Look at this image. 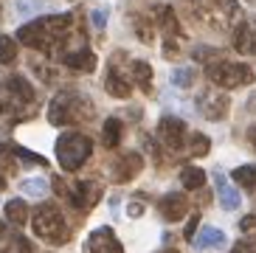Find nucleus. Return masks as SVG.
I'll use <instances>...</instances> for the list:
<instances>
[{
	"instance_id": "obj_1",
	"label": "nucleus",
	"mask_w": 256,
	"mask_h": 253,
	"mask_svg": "<svg viewBox=\"0 0 256 253\" xmlns=\"http://www.w3.org/2000/svg\"><path fill=\"white\" fill-rule=\"evenodd\" d=\"M70 26H74V14H48L37 17V20L26 22L23 28L17 31V42L28 45V48H40L46 54H56L62 48V42L68 40Z\"/></svg>"
},
{
	"instance_id": "obj_2",
	"label": "nucleus",
	"mask_w": 256,
	"mask_h": 253,
	"mask_svg": "<svg viewBox=\"0 0 256 253\" xmlns=\"http://www.w3.org/2000/svg\"><path fill=\"white\" fill-rule=\"evenodd\" d=\"M0 112L12 118H26L34 112V88L23 76H6L0 82Z\"/></svg>"
},
{
	"instance_id": "obj_3",
	"label": "nucleus",
	"mask_w": 256,
	"mask_h": 253,
	"mask_svg": "<svg viewBox=\"0 0 256 253\" xmlns=\"http://www.w3.org/2000/svg\"><path fill=\"white\" fill-rule=\"evenodd\" d=\"M88 118H93V104L84 96L74 93V90H62L48 107V121L54 126L79 124V121H88Z\"/></svg>"
},
{
	"instance_id": "obj_4",
	"label": "nucleus",
	"mask_w": 256,
	"mask_h": 253,
	"mask_svg": "<svg viewBox=\"0 0 256 253\" xmlns=\"http://www.w3.org/2000/svg\"><path fill=\"white\" fill-rule=\"evenodd\" d=\"M31 228H34V234H37L40 239H46L48 245H65L68 236H70L65 216H62V211L56 208L54 202H42V206L34 211Z\"/></svg>"
},
{
	"instance_id": "obj_5",
	"label": "nucleus",
	"mask_w": 256,
	"mask_h": 253,
	"mask_svg": "<svg viewBox=\"0 0 256 253\" xmlns=\"http://www.w3.org/2000/svg\"><path fill=\"white\" fill-rule=\"evenodd\" d=\"M194 17L211 31H228L240 17L236 0H192Z\"/></svg>"
},
{
	"instance_id": "obj_6",
	"label": "nucleus",
	"mask_w": 256,
	"mask_h": 253,
	"mask_svg": "<svg viewBox=\"0 0 256 253\" xmlns=\"http://www.w3.org/2000/svg\"><path fill=\"white\" fill-rule=\"evenodd\" d=\"M90 152H93V141L88 135L76 132V130L62 132L60 141H56V160H60V166L65 172H76L90 158Z\"/></svg>"
},
{
	"instance_id": "obj_7",
	"label": "nucleus",
	"mask_w": 256,
	"mask_h": 253,
	"mask_svg": "<svg viewBox=\"0 0 256 253\" xmlns=\"http://www.w3.org/2000/svg\"><path fill=\"white\" fill-rule=\"evenodd\" d=\"M206 79L222 90H234L254 82V70H250V65H242V62H208Z\"/></svg>"
},
{
	"instance_id": "obj_8",
	"label": "nucleus",
	"mask_w": 256,
	"mask_h": 253,
	"mask_svg": "<svg viewBox=\"0 0 256 253\" xmlns=\"http://www.w3.org/2000/svg\"><path fill=\"white\" fill-rule=\"evenodd\" d=\"M186 124H183L180 118H174V116H164L158 124V138L164 146H169L172 152H178V149L186 146Z\"/></svg>"
},
{
	"instance_id": "obj_9",
	"label": "nucleus",
	"mask_w": 256,
	"mask_h": 253,
	"mask_svg": "<svg viewBox=\"0 0 256 253\" xmlns=\"http://www.w3.org/2000/svg\"><path fill=\"white\" fill-rule=\"evenodd\" d=\"M65 197L70 200V206H74V208L88 211V208H93V206L102 200V186H98V183H93V180H79V183H76V186L70 188Z\"/></svg>"
},
{
	"instance_id": "obj_10",
	"label": "nucleus",
	"mask_w": 256,
	"mask_h": 253,
	"mask_svg": "<svg viewBox=\"0 0 256 253\" xmlns=\"http://www.w3.org/2000/svg\"><path fill=\"white\" fill-rule=\"evenodd\" d=\"M88 253H124V248H121V242L116 239L113 228L102 225V228H96V231L88 236Z\"/></svg>"
},
{
	"instance_id": "obj_11",
	"label": "nucleus",
	"mask_w": 256,
	"mask_h": 253,
	"mask_svg": "<svg viewBox=\"0 0 256 253\" xmlns=\"http://www.w3.org/2000/svg\"><path fill=\"white\" fill-rule=\"evenodd\" d=\"M234 48L240 54H254L256 51V14L245 17V20L234 28Z\"/></svg>"
},
{
	"instance_id": "obj_12",
	"label": "nucleus",
	"mask_w": 256,
	"mask_h": 253,
	"mask_svg": "<svg viewBox=\"0 0 256 253\" xmlns=\"http://www.w3.org/2000/svg\"><path fill=\"white\" fill-rule=\"evenodd\" d=\"M141 169H144V158L136 155V152H130V155H121V160L113 166V172H110V178H113L116 183H130Z\"/></svg>"
},
{
	"instance_id": "obj_13",
	"label": "nucleus",
	"mask_w": 256,
	"mask_h": 253,
	"mask_svg": "<svg viewBox=\"0 0 256 253\" xmlns=\"http://www.w3.org/2000/svg\"><path fill=\"white\" fill-rule=\"evenodd\" d=\"M160 211H164V216L169 220V222H178V220H183V216L188 214L186 194H183V192H172V194H166L164 200H160Z\"/></svg>"
},
{
	"instance_id": "obj_14",
	"label": "nucleus",
	"mask_w": 256,
	"mask_h": 253,
	"mask_svg": "<svg viewBox=\"0 0 256 253\" xmlns=\"http://www.w3.org/2000/svg\"><path fill=\"white\" fill-rule=\"evenodd\" d=\"M192 242H194L200 250H222V248L228 245L226 234L220 231V228H211V225H206L203 231H197Z\"/></svg>"
},
{
	"instance_id": "obj_15",
	"label": "nucleus",
	"mask_w": 256,
	"mask_h": 253,
	"mask_svg": "<svg viewBox=\"0 0 256 253\" xmlns=\"http://www.w3.org/2000/svg\"><path fill=\"white\" fill-rule=\"evenodd\" d=\"M62 62H65L70 70H84V74H90L93 68H96V56H93L90 48H76V51H65V54H62Z\"/></svg>"
},
{
	"instance_id": "obj_16",
	"label": "nucleus",
	"mask_w": 256,
	"mask_h": 253,
	"mask_svg": "<svg viewBox=\"0 0 256 253\" xmlns=\"http://www.w3.org/2000/svg\"><path fill=\"white\" fill-rule=\"evenodd\" d=\"M214 183H217V194H220V206L226 211H236L242 206V197H240V192H234V186L228 183L220 172H214Z\"/></svg>"
},
{
	"instance_id": "obj_17",
	"label": "nucleus",
	"mask_w": 256,
	"mask_h": 253,
	"mask_svg": "<svg viewBox=\"0 0 256 253\" xmlns=\"http://www.w3.org/2000/svg\"><path fill=\"white\" fill-rule=\"evenodd\" d=\"M228 107H231V102H228V96H222V93H220V96H203L200 98V112L211 121L226 118Z\"/></svg>"
},
{
	"instance_id": "obj_18",
	"label": "nucleus",
	"mask_w": 256,
	"mask_h": 253,
	"mask_svg": "<svg viewBox=\"0 0 256 253\" xmlns=\"http://www.w3.org/2000/svg\"><path fill=\"white\" fill-rule=\"evenodd\" d=\"M104 88H107V93H110V96H116V98H127L130 93H132V84L127 82V76L118 74L116 68H110V70H107Z\"/></svg>"
},
{
	"instance_id": "obj_19",
	"label": "nucleus",
	"mask_w": 256,
	"mask_h": 253,
	"mask_svg": "<svg viewBox=\"0 0 256 253\" xmlns=\"http://www.w3.org/2000/svg\"><path fill=\"white\" fill-rule=\"evenodd\" d=\"M155 20L166 31V37H180V22H178V17L169 6H155Z\"/></svg>"
},
{
	"instance_id": "obj_20",
	"label": "nucleus",
	"mask_w": 256,
	"mask_h": 253,
	"mask_svg": "<svg viewBox=\"0 0 256 253\" xmlns=\"http://www.w3.org/2000/svg\"><path fill=\"white\" fill-rule=\"evenodd\" d=\"M121 135H124V124L118 118H107L104 126H102V144L107 149H116L121 144Z\"/></svg>"
},
{
	"instance_id": "obj_21",
	"label": "nucleus",
	"mask_w": 256,
	"mask_h": 253,
	"mask_svg": "<svg viewBox=\"0 0 256 253\" xmlns=\"http://www.w3.org/2000/svg\"><path fill=\"white\" fill-rule=\"evenodd\" d=\"M180 186L188 188V192H197V188L206 186V172L200 166H183L180 172Z\"/></svg>"
},
{
	"instance_id": "obj_22",
	"label": "nucleus",
	"mask_w": 256,
	"mask_h": 253,
	"mask_svg": "<svg viewBox=\"0 0 256 253\" xmlns=\"http://www.w3.org/2000/svg\"><path fill=\"white\" fill-rule=\"evenodd\" d=\"M130 70H132V79H136V84L144 90V93H150L152 90V65L144 60H136L132 65H130Z\"/></svg>"
},
{
	"instance_id": "obj_23",
	"label": "nucleus",
	"mask_w": 256,
	"mask_h": 253,
	"mask_svg": "<svg viewBox=\"0 0 256 253\" xmlns=\"http://www.w3.org/2000/svg\"><path fill=\"white\" fill-rule=\"evenodd\" d=\"M6 220L14 225L28 222V206H26V200H8L6 202Z\"/></svg>"
},
{
	"instance_id": "obj_24",
	"label": "nucleus",
	"mask_w": 256,
	"mask_h": 253,
	"mask_svg": "<svg viewBox=\"0 0 256 253\" xmlns=\"http://www.w3.org/2000/svg\"><path fill=\"white\" fill-rule=\"evenodd\" d=\"M231 180L236 186L245 188H256V166H240V169L231 172Z\"/></svg>"
},
{
	"instance_id": "obj_25",
	"label": "nucleus",
	"mask_w": 256,
	"mask_h": 253,
	"mask_svg": "<svg viewBox=\"0 0 256 253\" xmlns=\"http://www.w3.org/2000/svg\"><path fill=\"white\" fill-rule=\"evenodd\" d=\"M17 60V40L0 34V65H12Z\"/></svg>"
},
{
	"instance_id": "obj_26",
	"label": "nucleus",
	"mask_w": 256,
	"mask_h": 253,
	"mask_svg": "<svg viewBox=\"0 0 256 253\" xmlns=\"http://www.w3.org/2000/svg\"><path fill=\"white\" fill-rule=\"evenodd\" d=\"M208 146H211L208 135H203V132H192V135H188V149H192V155H194V158L208 155Z\"/></svg>"
},
{
	"instance_id": "obj_27",
	"label": "nucleus",
	"mask_w": 256,
	"mask_h": 253,
	"mask_svg": "<svg viewBox=\"0 0 256 253\" xmlns=\"http://www.w3.org/2000/svg\"><path fill=\"white\" fill-rule=\"evenodd\" d=\"M20 192H26L28 197H42V194H48V180H42V178L23 180L20 183Z\"/></svg>"
},
{
	"instance_id": "obj_28",
	"label": "nucleus",
	"mask_w": 256,
	"mask_h": 253,
	"mask_svg": "<svg viewBox=\"0 0 256 253\" xmlns=\"http://www.w3.org/2000/svg\"><path fill=\"white\" fill-rule=\"evenodd\" d=\"M169 79H172L174 88H180V90L183 88H192V82H194V70H192V68H174Z\"/></svg>"
},
{
	"instance_id": "obj_29",
	"label": "nucleus",
	"mask_w": 256,
	"mask_h": 253,
	"mask_svg": "<svg viewBox=\"0 0 256 253\" xmlns=\"http://www.w3.org/2000/svg\"><path fill=\"white\" fill-rule=\"evenodd\" d=\"M8 152L12 155H17L20 160H26V164H37V166H48V160L42 155H37V152H28V149H23V146H17V144H12L8 146Z\"/></svg>"
},
{
	"instance_id": "obj_30",
	"label": "nucleus",
	"mask_w": 256,
	"mask_h": 253,
	"mask_svg": "<svg viewBox=\"0 0 256 253\" xmlns=\"http://www.w3.org/2000/svg\"><path fill=\"white\" fill-rule=\"evenodd\" d=\"M240 231L248 234V236H256V214H248L240 220Z\"/></svg>"
},
{
	"instance_id": "obj_31",
	"label": "nucleus",
	"mask_w": 256,
	"mask_h": 253,
	"mask_svg": "<svg viewBox=\"0 0 256 253\" xmlns=\"http://www.w3.org/2000/svg\"><path fill=\"white\" fill-rule=\"evenodd\" d=\"M231 253H256V242H250V239H240V242L234 245Z\"/></svg>"
},
{
	"instance_id": "obj_32",
	"label": "nucleus",
	"mask_w": 256,
	"mask_h": 253,
	"mask_svg": "<svg viewBox=\"0 0 256 253\" xmlns=\"http://www.w3.org/2000/svg\"><path fill=\"white\" fill-rule=\"evenodd\" d=\"M194 60L197 62H208V60H214V56H217V51H214V48H194Z\"/></svg>"
},
{
	"instance_id": "obj_33",
	"label": "nucleus",
	"mask_w": 256,
	"mask_h": 253,
	"mask_svg": "<svg viewBox=\"0 0 256 253\" xmlns=\"http://www.w3.org/2000/svg\"><path fill=\"white\" fill-rule=\"evenodd\" d=\"M90 20H93V26H96V28L102 31V28L107 26V8H96V12L90 14Z\"/></svg>"
},
{
	"instance_id": "obj_34",
	"label": "nucleus",
	"mask_w": 256,
	"mask_h": 253,
	"mask_svg": "<svg viewBox=\"0 0 256 253\" xmlns=\"http://www.w3.org/2000/svg\"><path fill=\"white\" fill-rule=\"evenodd\" d=\"M197 222H200V214H192V216H188L186 231H183V236H186V239H194V234H197Z\"/></svg>"
},
{
	"instance_id": "obj_35",
	"label": "nucleus",
	"mask_w": 256,
	"mask_h": 253,
	"mask_svg": "<svg viewBox=\"0 0 256 253\" xmlns=\"http://www.w3.org/2000/svg\"><path fill=\"white\" fill-rule=\"evenodd\" d=\"M14 245H17V253H34V248H31V242H28L26 236H20V234L14 236Z\"/></svg>"
},
{
	"instance_id": "obj_36",
	"label": "nucleus",
	"mask_w": 256,
	"mask_h": 253,
	"mask_svg": "<svg viewBox=\"0 0 256 253\" xmlns=\"http://www.w3.org/2000/svg\"><path fill=\"white\" fill-rule=\"evenodd\" d=\"M127 214L132 216V220H138V216H144V206H141V202H130V206H127Z\"/></svg>"
},
{
	"instance_id": "obj_37",
	"label": "nucleus",
	"mask_w": 256,
	"mask_h": 253,
	"mask_svg": "<svg viewBox=\"0 0 256 253\" xmlns=\"http://www.w3.org/2000/svg\"><path fill=\"white\" fill-rule=\"evenodd\" d=\"M248 141H250V146L256 149V124L250 126V130H248Z\"/></svg>"
},
{
	"instance_id": "obj_38",
	"label": "nucleus",
	"mask_w": 256,
	"mask_h": 253,
	"mask_svg": "<svg viewBox=\"0 0 256 253\" xmlns=\"http://www.w3.org/2000/svg\"><path fill=\"white\" fill-rule=\"evenodd\" d=\"M3 186H6V180H3V174H0V188H3Z\"/></svg>"
},
{
	"instance_id": "obj_39",
	"label": "nucleus",
	"mask_w": 256,
	"mask_h": 253,
	"mask_svg": "<svg viewBox=\"0 0 256 253\" xmlns=\"http://www.w3.org/2000/svg\"><path fill=\"white\" fill-rule=\"evenodd\" d=\"M164 253H178V250H164Z\"/></svg>"
}]
</instances>
